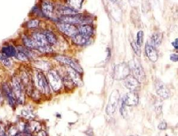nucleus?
<instances>
[{
    "mask_svg": "<svg viewBox=\"0 0 178 136\" xmlns=\"http://www.w3.org/2000/svg\"></svg>",
    "mask_w": 178,
    "mask_h": 136,
    "instance_id": "nucleus-40",
    "label": "nucleus"
},
{
    "mask_svg": "<svg viewBox=\"0 0 178 136\" xmlns=\"http://www.w3.org/2000/svg\"><path fill=\"white\" fill-rule=\"evenodd\" d=\"M158 128L160 130H164L167 128V123L165 121H161L158 125Z\"/></svg>",
    "mask_w": 178,
    "mask_h": 136,
    "instance_id": "nucleus-35",
    "label": "nucleus"
},
{
    "mask_svg": "<svg viewBox=\"0 0 178 136\" xmlns=\"http://www.w3.org/2000/svg\"><path fill=\"white\" fill-rule=\"evenodd\" d=\"M11 84L18 107L24 105L26 104L27 94L20 77L17 76L14 77Z\"/></svg>",
    "mask_w": 178,
    "mask_h": 136,
    "instance_id": "nucleus-1",
    "label": "nucleus"
},
{
    "mask_svg": "<svg viewBox=\"0 0 178 136\" xmlns=\"http://www.w3.org/2000/svg\"><path fill=\"white\" fill-rule=\"evenodd\" d=\"M23 43L26 47L30 49V50H36L37 49V45L35 41L33 40V39H30L27 37H24L23 39Z\"/></svg>",
    "mask_w": 178,
    "mask_h": 136,
    "instance_id": "nucleus-25",
    "label": "nucleus"
},
{
    "mask_svg": "<svg viewBox=\"0 0 178 136\" xmlns=\"http://www.w3.org/2000/svg\"><path fill=\"white\" fill-rule=\"evenodd\" d=\"M156 91L158 96L162 99H166L170 97V91L166 85L160 80H156L155 83Z\"/></svg>",
    "mask_w": 178,
    "mask_h": 136,
    "instance_id": "nucleus-11",
    "label": "nucleus"
},
{
    "mask_svg": "<svg viewBox=\"0 0 178 136\" xmlns=\"http://www.w3.org/2000/svg\"><path fill=\"white\" fill-rule=\"evenodd\" d=\"M131 71H132L133 77L136 78L139 83L144 82L145 80V75L144 71L143 68L139 60H133L131 67L130 66Z\"/></svg>",
    "mask_w": 178,
    "mask_h": 136,
    "instance_id": "nucleus-7",
    "label": "nucleus"
},
{
    "mask_svg": "<svg viewBox=\"0 0 178 136\" xmlns=\"http://www.w3.org/2000/svg\"><path fill=\"white\" fill-rule=\"evenodd\" d=\"M35 85L43 95L48 96L51 93L50 85L47 77L43 72L37 71L35 74Z\"/></svg>",
    "mask_w": 178,
    "mask_h": 136,
    "instance_id": "nucleus-2",
    "label": "nucleus"
},
{
    "mask_svg": "<svg viewBox=\"0 0 178 136\" xmlns=\"http://www.w3.org/2000/svg\"><path fill=\"white\" fill-rule=\"evenodd\" d=\"M20 114L21 118L26 121H30L36 118V113L33 107L31 105H27V104L23 105V108L21 110Z\"/></svg>",
    "mask_w": 178,
    "mask_h": 136,
    "instance_id": "nucleus-10",
    "label": "nucleus"
},
{
    "mask_svg": "<svg viewBox=\"0 0 178 136\" xmlns=\"http://www.w3.org/2000/svg\"><path fill=\"white\" fill-rule=\"evenodd\" d=\"M55 59L64 65L70 66V68L74 69L79 73L83 72V69L80 65L79 63L76 60H74V59H72L67 56H61V55L57 56L56 57H55Z\"/></svg>",
    "mask_w": 178,
    "mask_h": 136,
    "instance_id": "nucleus-8",
    "label": "nucleus"
},
{
    "mask_svg": "<svg viewBox=\"0 0 178 136\" xmlns=\"http://www.w3.org/2000/svg\"><path fill=\"white\" fill-rule=\"evenodd\" d=\"M83 0H67V3L70 7L74 10H79L81 7Z\"/></svg>",
    "mask_w": 178,
    "mask_h": 136,
    "instance_id": "nucleus-27",
    "label": "nucleus"
},
{
    "mask_svg": "<svg viewBox=\"0 0 178 136\" xmlns=\"http://www.w3.org/2000/svg\"><path fill=\"white\" fill-rule=\"evenodd\" d=\"M173 45L174 46V47H175V49H178V39H176L175 41L173 43Z\"/></svg>",
    "mask_w": 178,
    "mask_h": 136,
    "instance_id": "nucleus-38",
    "label": "nucleus"
},
{
    "mask_svg": "<svg viewBox=\"0 0 178 136\" xmlns=\"http://www.w3.org/2000/svg\"><path fill=\"white\" fill-rule=\"evenodd\" d=\"M0 63L6 68H11L13 65L11 58L1 52H0Z\"/></svg>",
    "mask_w": 178,
    "mask_h": 136,
    "instance_id": "nucleus-26",
    "label": "nucleus"
},
{
    "mask_svg": "<svg viewBox=\"0 0 178 136\" xmlns=\"http://www.w3.org/2000/svg\"><path fill=\"white\" fill-rule=\"evenodd\" d=\"M29 122V124H30L32 133H33L34 132H36L38 133L39 131L42 130V124L41 122H40L39 121H37L35 119Z\"/></svg>",
    "mask_w": 178,
    "mask_h": 136,
    "instance_id": "nucleus-23",
    "label": "nucleus"
},
{
    "mask_svg": "<svg viewBox=\"0 0 178 136\" xmlns=\"http://www.w3.org/2000/svg\"><path fill=\"white\" fill-rule=\"evenodd\" d=\"M42 11L45 15L48 17H51L54 11V5L52 2L49 1H46L42 4Z\"/></svg>",
    "mask_w": 178,
    "mask_h": 136,
    "instance_id": "nucleus-19",
    "label": "nucleus"
},
{
    "mask_svg": "<svg viewBox=\"0 0 178 136\" xmlns=\"http://www.w3.org/2000/svg\"><path fill=\"white\" fill-rule=\"evenodd\" d=\"M78 30L79 33L88 38H90L93 33V29L92 27L88 24L81 25Z\"/></svg>",
    "mask_w": 178,
    "mask_h": 136,
    "instance_id": "nucleus-20",
    "label": "nucleus"
},
{
    "mask_svg": "<svg viewBox=\"0 0 178 136\" xmlns=\"http://www.w3.org/2000/svg\"><path fill=\"white\" fill-rule=\"evenodd\" d=\"M58 11L62 16H70L77 14L78 11L70 7L61 6L58 8Z\"/></svg>",
    "mask_w": 178,
    "mask_h": 136,
    "instance_id": "nucleus-18",
    "label": "nucleus"
},
{
    "mask_svg": "<svg viewBox=\"0 0 178 136\" xmlns=\"http://www.w3.org/2000/svg\"><path fill=\"white\" fill-rule=\"evenodd\" d=\"M111 1H112V2H116V0H110Z\"/></svg>",
    "mask_w": 178,
    "mask_h": 136,
    "instance_id": "nucleus-39",
    "label": "nucleus"
},
{
    "mask_svg": "<svg viewBox=\"0 0 178 136\" xmlns=\"http://www.w3.org/2000/svg\"><path fill=\"white\" fill-rule=\"evenodd\" d=\"M131 46H132V48H133L134 53L138 56H141V51L140 47L137 45V44L134 41H132V43H131Z\"/></svg>",
    "mask_w": 178,
    "mask_h": 136,
    "instance_id": "nucleus-31",
    "label": "nucleus"
},
{
    "mask_svg": "<svg viewBox=\"0 0 178 136\" xmlns=\"http://www.w3.org/2000/svg\"><path fill=\"white\" fill-rule=\"evenodd\" d=\"M122 101L126 106L134 107L139 104V95L136 92L130 91L125 95L124 98H123Z\"/></svg>",
    "mask_w": 178,
    "mask_h": 136,
    "instance_id": "nucleus-13",
    "label": "nucleus"
},
{
    "mask_svg": "<svg viewBox=\"0 0 178 136\" xmlns=\"http://www.w3.org/2000/svg\"><path fill=\"white\" fill-rule=\"evenodd\" d=\"M15 58L22 62H28L30 60V59L26 54L20 51H17V53Z\"/></svg>",
    "mask_w": 178,
    "mask_h": 136,
    "instance_id": "nucleus-29",
    "label": "nucleus"
},
{
    "mask_svg": "<svg viewBox=\"0 0 178 136\" xmlns=\"http://www.w3.org/2000/svg\"></svg>",
    "mask_w": 178,
    "mask_h": 136,
    "instance_id": "nucleus-41",
    "label": "nucleus"
},
{
    "mask_svg": "<svg viewBox=\"0 0 178 136\" xmlns=\"http://www.w3.org/2000/svg\"><path fill=\"white\" fill-rule=\"evenodd\" d=\"M62 82H63V83L65 85V86L67 88L70 89H73L74 87V86L76 85L74 84V83L73 82V81L71 80V79L67 75V76H65L64 77Z\"/></svg>",
    "mask_w": 178,
    "mask_h": 136,
    "instance_id": "nucleus-28",
    "label": "nucleus"
},
{
    "mask_svg": "<svg viewBox=\"0 0 178 136\" xmlns=\"http://www.w3.org/2000/svg\"><path fill=\"white\" fill-rule=\"evenodd\" d=\"M60 20L64 23H68L73 25L76 24H83L86 21V19L83 16V15L80 14L70 16H61L60 17Z\"/></svg>",
    "mask_w": 178,
    "mask_h": 136,
    "instance_id": "nucleus-14",
    "label": "nucleus"
},
{
    "mask_svg": "<svg viewBox=\"0 0 178 136\" xmlns=\"http://www.w3.org/2000/svg\"><path fill=\"white\" fill-rule=\"evenodd\" d=\"M163 39V35L160 33H154L151 38V41L152 43V46L153 47H158L159 46L161 42Z\"/></svg>",
    "mask_w": 178,
    "mask_h": 136,
    "instance_id": "nucleus-22",
    "label": "nucleus"
},
{
    "mask_svg": "<svg viewBox=\"0 0 178 136\" xmlns=\"http://www.w3.org/2000/svg\"><path fill=\"white\" fill-rule=\"evenodd\" d=\"M67 75L71 79L76 85L81 86L83 85V80L80 75V73L75 71L74 69L70 68L67 70Z\"/></svg>",
    "mask_w": 178,
    "mask_h": 136,
    "instance_id": "nucleus-15",
    "label": "nucleus"
},
{
    "mask_svg": "<svg viewBox=\"0 0 178 136\" xmlns=\"http://www.w3.org/2000/svg\"><path fill=\"white\" fill-rule=\"evenodd\" d=\"M126 105L123 102V101H122V104L120 108V113L123 117H126L127 116V112H126Z\"/></svg>",
    "mask_w": 178,
    "mask_h": 136,
    "instance_id": "nucleus-33",
    "label": "nucleus"
},
{
    "mask_svg": "<svg viewBox=\"0 0 178 136\" xmlns=\"http://www.w3.org/2000/svg\"><path fill=\"white\" fill-rule=\"evenodd\" d=\"M90 38L86 37L79 33H77L72 37L73 41L77 45H84L86 44Z\"/></svg>",
    "mask_w": 178,
    "mask_h": 136,
    "instance_id": "nucleus-21",
    "label": "nucleus"
},
{
    "mask_svg": "<svg viewBox=\"0 0 178 136\" xmlns=\"http://www.w3.org/2000/svg\"><path fill=\"white\" fill-rule=\"evenodd\" d=\"M145 53L149 60L153 62H156L158 60V53L155 47L149 44L145 45Z\"/></svg>",
    "mask_w": 178,
    "mask_h": 136,
    "instance_id": "nucleus-16",
    "label": "nucleus"
},
{
    "mask_svg": "<svg viewBox=\"0 0 178 136\" xmlns=\"http://www.w3.org/2000/svg\"><path fill=\"white\" fill-rule=\"evenodd\" d=\"M131 69L126 63L117 65L114 69V78L117 80H122L130 75Z\"/></svg>",
    "mask_w": 178,
    "mask_h": 136,
    "instance_id": "nucleus-5",
    "label": "nucleus"
},
{
    "mask_svg": "<svg viewBox=\"0 0 178 136\" xmlns=\"http://www.w3.org/2000/svg\"><path fill=\"white\" fill-rule=\"evenodd\" d=\"M47 79L50 87H51L54 91L58 92L61 89L63 82L57 71L55 70H49Z\"/></svg>",
    "mask_w": 178,
    "mask_h": 136,
    "instance_id": "nucleus-4",
    "label": "nucleus"
},
{
    "mask_svg": "<svg viewBox=\"0 0 178 136\" xmlns=\"http://www.w3.org/2000/svg\"><path fill=\"white\" fill-rule=\"evenodd\" d=\"M35 65L38 66V67L40 68L41 70H48L49 71V65L48 63L43 62V61H38L36 62Z\"/></svg>",
    "mask_w": 178,
    "mask_h": 136,
    "instance_id": "nucleus-30",
    "label": "nucleus"
},
{
    "mask_svg": "<svg viewBox=\"0 0 178 136\" xmlns=\"http://www.w3.org/2000/svg\"><path fill=\"white\" fill-rule=\"evenodd\" d=\"M1 53L11 58L13 57H16L17 53V49L11 45L5 46L2 47L1 49Z\"/></svg>",
    "mask_w": 178,
    "mask_h": 136,
    "instance_id": "nucleus-17",
    "label": "nucleus"
},
{
    "mask_svg": "<svg viewBox=\"0 0 178 136\" xmlns=\"http://www.w3.org/2000/svg\"><path fill=\"white\" fill-rule=\"evenodd\" d=\"M42 33L45 36L48 43L51 46L56 44L57 40V38H56L55 35L54 34V33H52V32H50V31H46Z\"/></svg>",
    "mask_w": 178,
    "mask_h": 136,
    "instance_id": "nucleus-24",
    "label": "nucleus"
},
{
    "mask_svg": "<svg viewBox=\"0 0 178 136\" xmlns=\"http://www.w3.org/2000/svg\"><path fill=\"white\" fill-rule=\"evenodd\" d=\"M1 90L5 99L8 105L14 110H15L18 105L17 104L16 99L15 97L11 84L9 82H5L2 85Z\"/></svg>",
    "mask_w": 178,
    "mask_h": 136,
    "instance_id": "nucleus-3",
    "label": "nucleus"
},
{
    "mask_svg": "<svg viewBox=\"0 0 178 136\" xmlns=\"http://www.w3.org/2000/svg\"><path fill=\"white\" fill-rule=\"evenodd\" d=\"M57 27L61 32L68 36L73 37L79 33L78 29L73 24L68 23H59L57 24Z\"/></svg>",
    "mask_w": 178,
    "mask_h": 136,
    "instance_id": "nucleus-9",
    "label": "nucleus"
},
{
    "mask_svg": "<svg viewBox=\"0 0 178 136\" xmlns=\"http://www.w3.org/2000/svg\"><path fill=\"white\" fill-rule=\"evenodd\" d=\"M119 100V94L118 90L114 91L110 95L108 104L106 106V112L109 116H113L117 109Z\"/></svg>",
    "mask_w": 178,
    "mask_h": 136,
    "instance_id": "nucleus-6",
    "label": "nucleus"
},
{
    "mask_svg": "<svg viewBox=\"0 0 178 136\" xmlns=\"http://www.w3.org/2000/svg\"><path fill=\"white\" fill-rule=\"evenodd\" d=\"M178 55L177 54H172L170 55V60L174 62H178Z\"/></svg>",
    "mask_w": 178,
    "mask_h": 136,
    "instance_id": "nucleus-37",
    "label": "nucleus"
},
{
    "mask_svg": "<svg viewBox=\"0 0 178 136\" xmlns=\"http://www.w3.org/2000/svg\"><path fill=\"white\" fill-rule=\"evenodd\" d=\"M39 21L37 20H33L30 21L27 24V27L29 28H35L39 25Z\"/></svg>",
    "mask_w": 178,
    "mask_h": 136,
    "instance_id": "nucleus-34",
    "label": "nucleus"
},
{
    "mask_svg": "<svg viewBox=\"0 0 178 136\" xmlns=\"http://www.w3.org/2000/svg\"><path fill=\"white\" fill-rule=\"evenodd\" d=\"M4 101H5V99H4V95H3L2 90H1V89H0V107L4 104Z\"/></svg>",
    "mask_w": 178,
    "mask_h": 136,
    "instance_id": "nucleus-36",
    "label": "nucleus"
},
{
    "mask_svg": "<svg viewBox=\"0 0 178 136\" xmlns=\"http://www.w3.org/2000/svg\"><path fill=\"white\" fill-rule=\"evenodd\" d=\"M143 36H144V34H143L142 31H139V32L137 33L136 43L139 47L141 46L142 41H143Z\"/></svg>",
    "mask_w": 178,
    "mask_h": 136,
    "instance_id": "nucleus-32",
    "label": "nucleus"
},
{
    "mask_svg": "<svg viewBox=\"0 0 178 136\" xmlns=\"http://www.w3.org/2000/svg\"><path fill=\"white\" fill-rule=\"evenodd\" d=\"M124 85L130 91L136 92L140 88V83L133 75H128L124 79Z\"/></svg>",
    "mask_w": 178,
    "mask_h": 136,
    "instance_id": "nucleus-12",
    "label": "nucleus"
}]
</instances>
